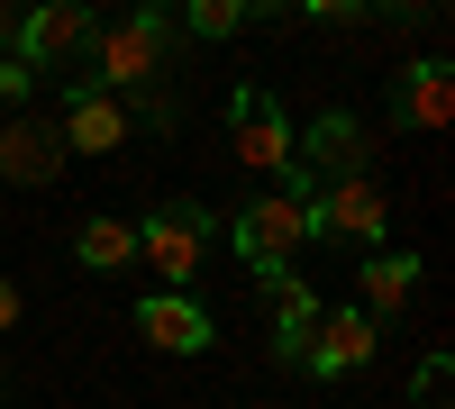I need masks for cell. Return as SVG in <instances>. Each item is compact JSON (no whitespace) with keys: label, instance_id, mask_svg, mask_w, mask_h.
Returning <instances> with one entry per match:
<instances>
[{"label":"cell","instance_id":"2e32d148","mask_svg":"<svg viewBox=\"0 0 455 409\" xmlns=\"http://www.w3.org/2000/svg\"><path fill=\"white\" fill-rule=\"evenodd\" d=\"M255 10H246V0H192V10H182L173 28H192V36H237Z\"/></svg>","mask_w":455,"mask_h":409},{"label":"cell","instance_id":"52a82bcc","mask_svg":"<svg viewBox=\"0 0 455 409\" xmlns=\"http://www.w3.org/2000/svg\"><path fill=\"white\" fill-rule=\"evenodd\" d=\"M291 164L310 173V182H347V173H364V128H355V109H319V119L291 137Z\"/></svg>","mask_w":455,"mask_h":409},{"label":"cell","instance_id":"5bb4252c","mask_svg":"<svg viewBox=\"0 0 455 409\" xmlns=\"http://www.w3.org/2000/svg\"><path fill=\"white\" fill-rule=\"evenodd\" d=\"M310 327H319V291L300 273H274V355H310Z\"/></svg>","mask_w":455,"mask_h":409},{"label":"cell","instance_id":"4fadbf2b","mask_svg":"<svg viewBox=\"0 0 455 409\" xmlns=\"http://www.w3.org/2000/svg\"><path fill=\"white\" fill-rule=\"evenodd\" d=\"M355 291H364L355 310H364L373 327H383L392 310H410V291H419V255H410V246H373V255H364V282H355Z\"/></svg>","mask_w":455,"mask_h":409},{"label":"cell","instance_id":"9a60e30c","mask_svg":"<svg viewBox=\"0 0 455 409\" xmlns=\"http://www.w3.org/2000/svg\"><path fill=\"white\" fill-rule=\"evenodd\" d=\"M73 255H83L92 273H128V264H137V228H128V218H83Z\"/></svg>","mask_w":455,"mask_h":409},{"label":"cell","instance_id":"5b68a950","mask_svg":"<svg viewBox=\"0 0 455 409\" xmlns=\"http://www.w3.org/2000/svg\"><path fill=\"white\" fill-rule=\"evenodd\" d=\"M300 218H310V237H347V246H383V192H373V173H347V182H319L310 201H300Z\"/></svg>","mask_w":455,"mask_h":409},{"label":"cell","instance_id":"6da1fadb","mask_svg":"<svg viewBox=\"0 0 455 409\" xmlns=\"http://www.w3.org/2000/svg\"><path fill=\"white\" fill-rule=\"evenodd\" d=\"M173 10H128V19H109V28H92V73L83 83H100L109 100L119 91H137V83H164V64H173Z\"/></svg>","mask_w":455,"mask_h":409},{"label":"cell","instance_id":"8fae6325","mask_svg":"<svg viewBox=\"0 0 455 409\" xmlns=\"http://www.w3.org/2000/svg\"><path fill=\"white\" fill-rule=\"evenodd\" d=\"M446 109H455V73H446V55H419V64H401L392 73V119L401 128H446Z\"/></svg>","mask_w":455,"mask_h":409},{"label":"cell","instance_id":"e0dca14e","mask_svg":"<svg viewBox=\"0 0 455 409\" xmlns=\"http://www.w3.org/2000/svg\"><path fill=\"white\" fill-rule=\"evenodd\" d=\"M0 100H10V109H19V100H36V73H28L19 55H0Z\"/></svg>","mask_w":455,"mask_h":409},{"label":"cell","instance_id":"ac0fdd59","mask_svg":"<svg viewBox=\"0 0 455 409\" xmlns=\"http://www.w3.org/2000/svg\"><path fill=\"white\" fill-rule=\"evenodd\" d=\"M310 19H319V28H355L364 10H355V0H310Z\"/></svg>","mask_w":455,"mask_h":409},{"label":"cell","instance_id":"277c9868","mask_svg":"<svg viewBox=\"0 0 455 409\" xmlns=\"http://www.w3.org/2000/svg\"><path fill=\"white\" fill-rule=\"evenodd\" d=\"M228 155L246 173H291V119H283L274 91L237 83V100H228Z\"/></svg>","mask_w":455,"mask_h":409},{"label":"cell","instance_id":"8992f818","mask_svg":"<svg viewBox=\"0 0 455 409\" xmlns=\"http://www.w3.org/2000/svg\"><path fill=\"white\" fill-rule=\"evenodd\" d=\"M92 10H73V0H36V10L19 19V36H10V55L28 64V73H55V64H73V55H92Z\"/></svg>","mask_w":455,"mask_h":409},{"label":"cell","instance_id":"d6986e66","mask_svg":"<svg viewBox=\"0 0 455 409\" xmlns=\"http://www.w3.org/2000/svg\"><path fill=\"white\" fill-rule=\"evenodd\" d=\"M10 327H19V282L0 273V337H10Z\"/></svg>","mask_w":455,"mask_h":409},{"label":"cell","instance_id":"7c38bea8","mask_svg":"<svg viewBox=\"0 0 455 409\" xmlns=\"http://www.w3.org/2000/svg\"><path fill=\"white\" fill-rule=\"evenodd\" d=\"M64 173V137H55V119H10L0 128V182H55Z\"/></svg>","mask_w":455,"mask_h":409},{"label":"cell","instance_id":"7a4b0ae2","mask_svg":"<svg viewBox=\"0 0 455 409\" xmlns=\"http://www.w3.org/2000/svg\"><path fill=\"white\" fill-rule=\"evenodd\" d=\"M228 237H237V255L274 282V273H291V255L310 246V218H300V201L291 192H255L237 218H228Z\"/></svg>","mask_w":455,"mask_h":409},{"label":"cell","instance_id":"3957f363","mask_svg":"<svg viewBox=\"0 0 455 409\" xmlns=\"http://www.w3.org/2000/svg\"><path fill=\"white\" fill-rule=\"evenodd\" d=\"M137 255L156 264V282H164V291H192L201 255H210V209H201V201H164V209L137 228Z\"/></svg>","mask_w":455,"mask_h":409},{"label":"cell","instance_id":"9c48e42d","mask_svg":"<svg viewBox=\"0 0 455 409\" xmlns=\"http://www.w3.org/2000/svg\"><path fill=\"white\" fill-rule=\"evenodd\" d=\"M137 337L156 355H201L210 346V310L192 301V291H146L137 301Z\"/></svg>","mask_w":455,"mask_h":409},{"label":"cell","instance_id":"ba28073f","mask_svg":"<svg viewBox=\"0 0 455 409\" xmlns=\"http://www.w3.org/2000/svg\"><path fill=\"white\" fill-rule=\"evenodd\" d=\"M55 137H64V155H109V146H128V109L109 100L100 83H73V91H64Z\"/></svg>","mask_w":455,"mask_h":409},{"label":"cell","instance_id":"30bf717a","mask_svg":"<svg viewBox=\"0 0 455 409\" xmlns=\"http://www.w3.org/2000/svg\"><path fill=\"white\" fill-rule=\"evenodd\" d=\"M373 337H383V327H373L355 301H347V310H319L310 355H300V364H310V374H364V364H373Z\"/></svg>","mask_w":455,"mask_h":409}]
</instances>
